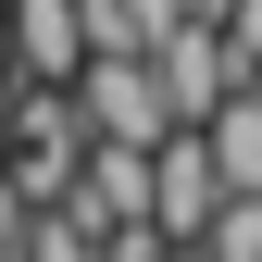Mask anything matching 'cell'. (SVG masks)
<instances>
[{
	"label": "cell",
	"mask_w": 262,
	"mask_h": 262,
	"mask_svg": "<svg viewBox=\"0 0 262 262\" xmlns=\"http://www.w3.org/2000/svg\"><path fill=\"white\" fill-rule=\"evenodd\" d=\"M88 100L75 88H25L13 100V187L25 200H75V175H88Z\"/></svg>",
	"instance_id": "obj_1"
},
{
	"label": "cell",
	"mask_w": 262,
	"mask_h": 262,
	"mask_svg": "<svg viewBox=\"0 0 262 262\" xmlns=\"http://www.w3.org/2000/svg\"><path fill=\"white\" fill-rule=\"evenodd\" d=\"M88 0H0V62H13L25 88H75L88 75Z\"/></svg>",
	"instance_id": "obj_2"
},
{
	"label": "cell",
	"mask_w": 262,
	"mask_h": 262,
	"mask_svg": "<svg viewBox=\"0 0 262 262\" xmlns=\"http://www.w3.org/2000/svg\"><path fill=\"white\" fill-rule=\"evenodd\" d=\"M75 100H88V125H100V138H175V88H162L150 50H88Z\"/></svg>",
	"instance_id": "obj_3"
},
{
	"label": "cell",
	"mask_w": 262,
	"mask_h": 262,
	"mask_svg": "<svg viewBox=\"0 0 262 262\" xmlns=\"http://www.w3.org/2000/svg\"><path fill=\"white\" fill-rule=\"evenodd\" d=\"M175 237H200V225L225 212V162H212V125H175L162 138V200H150Z\"/></svg>",
	"instance_id": "obj_4"
},
{
	"label": "cell",
	"mask_w": 262,
	"mask_h": 262,
	"mask_svg": "<svg viewBox=\"0 0 262 262\" xmlns=\"http://www.w3.org/2000/svg\"><path fill=\"white\" fill-rule=\"evenodd\" d=\"M25 262H100V212H88V200H38Z\"/></svg>",
	"instance_id": "obj_5"
},
{
	"label": "cell",
	"mask_w": 262,
	"mask_h": 262,
	"mask_svg": "<svg viewBox=\"0 0 262 262\" xmlns=\"http://www.w3.org/2000/svg\"><path fill=\"white\" fill-rule=\"evenodd\" d=\"M200 250L212 262H262V187H225V212L200 225Z\"/></svg>",
	"instance_id": "obj_6"
},
{
	"label": "cell",
	"mask_w": 262,
	"mask_h": 262,
	"mask_svg": "<svg viewBox=\"0 0 262 262\" xmlns=\"http://www.w3.org/2000/svg\"><path fill=\"white\" fill-rule=\"evenodd\" d=\"M100 262H175V225H113Z\"/></svg>",
	"instance_id": "obj_7"
},
{
	"label": "cell",
	"mask_w": 262,
	"mask_h": 262,
	"mask_svg": "<svg viewBox=\"0 0 262 262\" xmlns=\"http://www.w3.org/2000/svg\"><path fill=\"white\" fill-rule=\"evenodd\" d=\"M25 225H38V200H25L13 162H0V262H25Z\"/></svg>",
	"instance_id": "obj_8"
},
{
	"label": "cell",
	"mask_w": 262,
	"mask_h": 262,
	"mask_svg": "<svg viewBox=\"0 0 262 262\" xmlns=\"http://www.w3.org/2000/svg\"><path fill=\"white\" fill-rule=\"evenodd\" d=\"M175 13H237V0H175Z\"/></svg>",
	"instance_id": "obj_9"
}]
</instances>
